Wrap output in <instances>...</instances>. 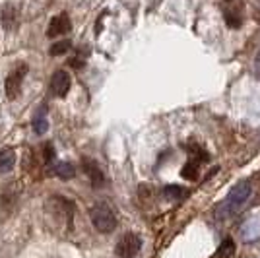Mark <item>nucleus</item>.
Listing matches in <instances>:
<instances>
[{
	"label": "nucleus",
	"mask_w": 260,
	"mask_h": 258,
	"mask_svg": "<svg viewBox=\"0 0 260 258\" xmlns=\"http://www.w3.org/2000/svg\"><path fill=\"white\" fill-rule=\"evenodd\" d=\"M70 84H72V80H70V74L66 72V70H56L51 78V93L54 97H66L68 95V89H70Z\"/></svg>",
	"instance_id": "39448f33"
},
{
	"label": "nucleus",
	"mask_w": 260,
	"mask_h": 258,
	"mask_svg": "<svg viewBox=\"0 0 260 258\" xmlns=\"http://www.w3.org/2000/svg\"><path fill=\"white\" fill-rule=\"evenodd\" d=\"M142 248V239L136 233H124L117 241L115 254L119 258H134Z\"/></svg>",
	"instance_id": "20e7f679"
},
{
	"label": "nucleus",
	"mask_w": 260,
	"mask_h": 258,
	"mask_svg": "<svg viewBox=\"0 0 260 258\" xmlns=\"http://www.w3.org/2000/svg\"><path fill=\"white\" fill-rule=\"evenodd\" d=\"M89 219H91V223L93 227L98 229L99 233H113L115 231V227H117V215L113 212V208L105 202H101V204H95L91 210H89Z\"/></svg>",
	"instance_id": "f03ea898"
},
{
	"label": "nucleus",
	"mask_w": 260,
	"mask_h": 258,
	"mask_svg": "<svg viewBox=\"0 0 260 258\" xmlns=\"http://www.w3.org/2000/svg\"><path fill=\"white\" fill-rule=\"evenodd\" d=\"M223 20L231 29H239L243 25V14H239V10H225L223 12Z\"/></svg>",
	"instance_id": "4468645a"
},
{
	"label": "nucleus",
	"mask_w": 260,
	"mask_h": 258,
	"mask_svg": "<svg viewBox=\"0 0 260 258\" xmlns=\"http://www.w3.org/2000/svg\"><path fill=\"white\" fill-rule=\"evenodd\" d=\"M20 22V14H18V8L14 4H6L2 8V25L6 29H14Z\"/></svg>",
	"instance_id": "6e6552de"
},
{
	"label": "nucleus",
	"mask_w": 260,
	"mask_h": 258,
	"mask_svg": "<svg viewBox=\"0 0 260 258\" xmlns=\"http://www.w3.org/2000/svg\"><path fill=\"white\" fill-rule=\"evenodd\" d=\"M181 177L186 179V181H196L198 179V162L190 159V162L186 163L183 167V171H181Z\"/></svg>",
	"instance_id": "2eb2a0df"
},
{
	"label": "nucleus",
	"mask_w": 260,
	"mask_h": 258,
	"mask_svg": "<svg viewBox=\"0 0 260 258\" xmlns=\"http://www.w3.org/2000/svg\"><path fill=\"white\" fill-rule=\"evenodd\" d=\"M53 173L56 177H60L62 181H68V179H74V175H76V169H74V165L68 162H58L53 165Z\"/></svg>",
	"instance_id": "9d476101"
},
{
	"label": "nucleus",
	"mask_w": 260,
	"mask_h": 258,
	"mask_svg": "<svg viewBox=\"0 0 260 258\" xmlns=\"http://www.w3.org/2000/svg\"><path fill=\"white\" fill-rule=\"evenodd\" d=\"M43 159L47 163L54 159V146L51 144V142H45L43 144Z\"/></svg>",
	"instance_id": "a211bd4d"
},
{
	"label": "nucleus",
	"mask_w": 260,
	"mask_h": 258,
	"mask_svg": "<svg viewBox=\"0 0 260 258\" xmlns=\"http://www.w3.org/2000/svg\"><path fill=\"white\" fill-rule=\"evenodd\" d=\"M243 239L245 241H252V239H256L260 235V223L256 219H249L245 225H243Z\"/></svg>",
	"instance_id": "ddd939ff"
},
{
	"label": "nucleus",
	"mask_w": 260,
	"mask_h": 258,
	"mask_svg": "<svg viewBox=\"0 0 260 258\" xmlns=\"http://www.w3.org/2000/svg\"><path fill=\"white\" fill-rule=\"evenodd\" d=\"M14 165H16V153H14V150L8 148V150L0 151V175L12 171Z\"/></svg>",
	"instance_id": "9b49d317"
},
{
	"label": "nucleus",
	"mask_w": 260,
	"mask_h": 258,
	"mask_svg": "<svg viewBox=\"0 0 260 258\" xmlns=\"http://www.w3.org/2000/svg\"><path fill=\"white\" fill-rule=\"evenodd\" d=\"M70 47H72L70 41H58V43H54L53 47H51V51H49V53L53 54V56H60V54L68 53V51H70Z\"/></svg>",
	"instance_id": "f3484780"
},
{
	"label": "nucleus",
	"mask_w": 260,
	"mask_h": 258,
	"mask_svg": "<svg viewBox=\"0 0 260 258\" xmlns=\"http://www.w3.org/2000/svg\"><path fill=\"white\" fill-rule=\"evenodd\" d=\"M45 113H47V109H41V113L35 117V122H33V130L37 132V134H45L47 130H49V120L45 117Z\"/></svg>",
	"instance_id": "dca6fc26"
},
{
	"label": "nucleus",
	"mask_w": 260,
	"mask_h": 258,
	"mask_svg": "<svg viewBox=\"0 0 260 258\" xmlns=\"http://www.w3.org/2000/svg\"><path fill=\"white\" fill-rule=\"evenodd\" d=\"M82 167H84V173L87 175L89 183L93 184L95 188H98V186H103V183H105V175H103L101 165H99L95 159L84 157V159H82Z\"/></svg>",
	"instance_id": "0eeeda50"
},
{
	"label": "nucleus",
	"mask_w": 260,
	"mask_h": 258,
	"mask_svg": "<svg viewBox=\"0 0 260 258\" xmlns=\"http://www.w3.org/2000/svg\"><path fill=\"white\" fill-rule=\"evenodd\" d=\"M250 192H252V188H250V184L247 183V181L235 184V186L229 190L228 196L216 206L217 219H228L231 215L239 214V212L243 210V206L249 202Z\"/></svg>",
	"instance_id": "f257e3e1"
},
{
	"label": "nucleus",
	"mask_w": 260,
	"mask_h": 258,
	"mask_svg": "<svg viewBox=\"0 0 260 258\" xmlns=\"http://www.w3.org/2000/svg\"><path fill=\"white\" fill-rule=\"evenodd\" d=\"M72 29V22H70V16L62 12V14H58V16H54L53 20L49 22V29H47V37H60V35H64Z\"/></svg>",
	"instance_id": "423d86ee"
},
{
	"label": "nucleus",
	"mask_w": 260,
	"mask_h": 258,
	"mask_svg": "<svg viewBox=\"0 0 260 258\" xmlns=\"http://www.w3.org/2000/svg\"><path fill=\"white\" fill-rule=\"evenodd\" d=\"M163 196H165L167 200H171V202H179V200H184V198L188 196V188L179 186V184H167V186L163 188Z\"/></svg>",
	"instance_id": "1a4fd4ad"
},
{
	"label": "nucleus",
	"mask_w": 260,
	"mask_h": 258,
	"mask_svg": "<svg viewBox=\"0 0 260 258\" xmlns=\"http://www.w3.org/2000/svg\"><path fill=\"white\" fill-rule=\"evenodd\" d=\"M27 70H29L27 64H20V66H16L10 74L6 76V82H4V93H6V97H8L10 101H14L16 97L20 95L23 78H25V74H27Z\"/></svg>",
	"instance_id": "7ed1b4c3"
},
{
	"label": "nucleus",
	"mask_w": 260,
	"mask_h": 258,
	"mask_svg": "<svg viewBox=\"0 0 260 258\" xmlns=\"http://www.w3.org/2000/svg\"><path fill=\"white\" fill-rule=\"evenodd\" d=\"M254 72H256V76L260 78V51L256 53V56H254Z\"/></svg>",
	"instance_id": "6ab92c4d"
},
{
	"label": "nucleus",
	"mask_w": 260,
	"mask_h": 258,
	"mask_svg": "<svg viewBox=\"0 0 260 258\" xmlns=\"http://www.w3.org/2000/svg\"><path fill=\"white\" fill-rule=\"evenodd\" d=\"M235 254V241L228 237V239H223L221 241V245L217 247V252H216V258H231Z\"/></svg>",
	"instance_id": "f8f14e48"
}]
</instances>
